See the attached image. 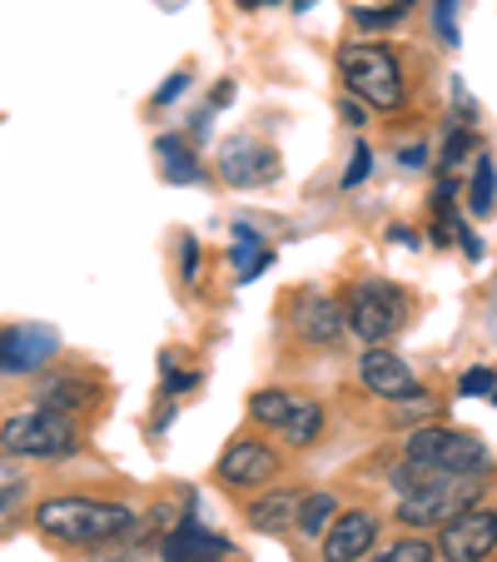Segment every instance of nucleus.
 <instances>
[{
    "label": "nucleus",
    "mask_w": 497,
    "mask_h": 562,
    "mask_svg": "<svg viewBox=\"0 0 497 562\" xmlns=\"http://www.w3.org/2000/svg\"><path fill=\"white\" fill-rule=\"evenodd\" d=\"M35 528L55 542H80V548H100L115 542L135 528V513L125 503H95V498H50L35 508Z\"/></svg>",
    "instance_id": "nucleus-1"
},
{
    "label": "nucleus",
    "mask_w": 497,
    "mask_h": 562,
    "mask_svg": "<svg viewBox=\"0 0 497 562\" xmlns=\"http://www.w3.org/2000/svg\"><path fill=\"white\" fill-rule=\"evenodd\" d=\"M339 75L343 86L353 90L359 100L379 110H398L403 105V70H398V55L388 45H343L339 50Z\"/></svg>",
    "instance_id": "nucleus-2"
},
{
    "label": "nucleus",
    "mask_w": 497,
    "mask_h": 562,
    "mask_svg": "<svg viewBox=\"0 0 497 562\" xmlns=\"http://www.w3.org/2000/svg\"><path fill=\"white\" fill-rule=\"evenodd\" d=\"M0 448L15 458H70L80 448V434L75 424L60 414V408H25V414L5 418L0 428Z\"/></svg>",
    "instance_id": "nucleus-3"
},
{
    "label": "nucleus",
    "mask_w": 497,
    "mask_h": 562,
    "mask_svg": "<svg viewBox=\"0 0 497 562\" xmlns=\"http://www.w3.org/2000/svg\"><path fill=\"white\" fill-rule=\"evenodd\" d=\"M403 458L408 463H428L438 473H483L493 463L483 438L458 434V428H413L403 438Z\"/></svg>",
    "instance_id": "nucleus-4"
},
{
    "label": "nucleus",
    "mask_w": 497,
    "mask_h": 562,
    "mask_svg": "<svg viewBox=\"0 0 497 562\" xmlns=\"http://www.w3.org/2000/svg\"><path fill=\"white\" fill-rule=\"evenodd\" d=\"M477 498H483V477L477 473H443L423 493H408L398 503V522H408V528H443L458 513L473 508Z\"/></svg>",
    "instance_id": "nucleus-5"
},
{
    "label": "nucleus",
    "mask_w": 497,
    "mask_h": 562,
    "mask_svg": "<svg viewBox=\"0 0 497 562\" xmlns=\"http://www.w3.org/2000/svg\"><path fill=\"white\" fill-rule=\"evenodd\" d=\"M343 318H349V329L359 334V339L388 344L393 334L403 329V318H408V299H403L388 279H363V284L349 294Z\"/></svg>",
    "instance_id": "nucleus-6"
},
{
    "label": "nucleus",
    "mask_w": 497,
    "mask_h": 562,
    "mask_svg": "<svg viewBox=\"0 0 497 562\" xmlns=\"http://www.w3.org/2000/svg\"><path fill=\"white\" fill-rule=\"evenodd\" d=\"M497 548V513L493 508H467L458 513L453 522H443V532H438V552H443V562H487Z\"/></svg>",
    "instance_id": "nucleus-7"
},
{
    "label": "nucleus",
    "mask_w": 497,
    "mask_h": 562,
    "mask_svg": "<svg viewBox=\"0 0 497 562\" xmlns=\"http://www.w3.org/2000/svg\"><path fill=\"white\" fill-rule=\"evenodd\" d=\"M219 175L234 190H259L279 180V155L259 139H224L219 145Z\"/></svg>",
    "instance_id": "nucleus-8"
},
{
    "label": "nucleus",
    "mask_w": 497,
    "mask_h": 562,
    "mask_svg": "<svg viewBox=\"0 0 497 562\" xmlns=\"http://www.w3.org/2000/svg\"><path fill=\"white\" fill-rule=\"evenodd\" d=\"M60 334L41 329V324H11L0 329V373H35L55 359Z\"/></svg>",
    "instance_id": "nucleus-9"
},
{
    "label": "nucleus",
    "mask_w": 497,
    "mask_h": 562,
    "mask_svg": "<svg viewBox=\"0 0 497 562\" xmlns=\"http://www.w3.org/2000/svg\"><path fill=\"white\" fill-rule=\"evenodd\" d=\"M359 379H363V389H369V393H379V398H393V404L423 398V389H418L413 369L398 359V353L383 349V344H369V353L359 359Z\"/></svg>",
    "instance_id": "nucleus-10"
},
{
    "label": "nucleus",
    "mask_w": 497,
    "mask_h": 562,
    "mask_svg": "<svg viewBox=\"0 0 497 562\" xmlns=\"http://www.w3.org/2000/svg\"><path fill=\"white\" fill-rule=\"evenodd\" d=\"M279 453L269 443H259V438H239V443H229V453L219 458V477L229 483V488H255V483H269V477H279Z\"/></svg>",
    "instance_id": "nucleus-11"
},
{
    "label": "nucleus",
    "mask_w": 497,
    "mask_h": 562,
    "mask_svg": "<svg viewBox=\"0 0 497 562\" xmlns=\"http://www.w3.org/2000/svg\"><path fill=\"white\" fill-rule=\"evenodd\" d=\"M373 538H379V518H369V513H343V518L334 522V532L324 538V562H359V558H369Z\"/></svg>",
    "instance_id": "nucleus-12"
},
{
    "label": "nucleus",
    "mask_w": 497,
    "mask_h": 562,
    "mask_svg": "<svg viewBox=\"0 0 497 562\" xmlns=\"http://www.w3.org/2000/svg\"><path fill=\"white\" fill-rule=\"evenodd\" d=\"M229 552H234V542L219 538V532H204L200 522H180L165 538V562H224Z\"/></svg>",
    "instance_id": "nucleus-13"
},
{
    "label": "nucleus",
    "mask_w": 497,
    "mask_h": 562,
    "mask_svg": "<svg viewBox=\"0 0 497 562\" xmlns=\"http://www.w3.org/2000/svg\"><path fill=\"white\" fill-rule=\"evenodd\" d=\"M294 324L308 344H339L343 308H339V299H328V294H304L294 308Z\"/></svg>",
    "instance_id": "nucleus-14"
},
{
    "label": "nucleus",
    "mask_w": 497,
    "mask_h": 562,
    "mask_svg": "<svg viewBox=\"0 0 497 562\" xmlns=\"http://www.w3.org/2000/svg\"><path fill=\"white\" fill-rule=\"evenodd\" d=\"M298 493H269V498H259L255 508H249V522H255L259 532H284L289 522H298Z\"/></svg>",
    "instance_id": "nucleus-15"
},
{
    "label": "nucleus",
    "mask_w": 497,
    "mask_h": 562,
    "mask_svg": "<svg viewBox=\"0 0 497 562\" xmlns=\"http://www.w3.org/2000/svg\"><path fill=\"white\" fill-rule=\"evenodd\" d=\"M269 269V249L259 245V234L249 229V224H234V274L249 284V279H259Z\"/></svg>",
    "instance_id": "nucleus-16"
},
{
    "label": "nucleus",
    "mask_w": 497,
    "mask_h": 562,
    "mask_svg": "<svg viewBox=\"0 0 497 562\" xmlns=\"http://www.w3.org/2000/svg\"><path fill=\"white\" fill-rule=\"evenodd\" d=\"M155 155L165 159V180H174V184H194V180H200V159H194V149L184 145V139L165 135L155 145Z\"/></svg>",
    "instance_id": "nucleus-17"
},
{
    "label": "nucleus",
    "mask_w": 497,
    "mask_h": 562,
    "mask_svg": "<svg viewBox=\"0 0 497 562\" xmlns=\"http://www.w3.org/2000/svg\"><path fill=\"white\" fill-rule=\"evenodd\" d=\"M90 398H95V383L90 379H55L41 389V404L45 408H60V414H70V408H86Z\"/></svg>",
    "instance_id": "nucleus-18"
},
{
    "label": "nucleus",
    "mask_w": 497,
    "mask_h": 562,
    "mask_svg": "<svg viewBox=\"0 0 497 562\" xmlns=\"http://www.w3.org/2000/svg\"><path fill=\"white\" fill-rule=\"evenodd\" d=\"M294 408H298V393H289V389H264V393L249 398V414H255L259 424H269V428H284Z\"/></svg>",
    "instance_id": "nucleus-19"
},
{
    "label": "nucleus",
    "mask_w": 497,
    "mask_h": 562,
    "mask_svg": "<svg viewBox=\"0 0 497 562\" xmlns=\"http://www.w3.org/2000/svg\"><path fill=\"white\" fill-rule=\"evenodd\" d=\"M284 434H289V443H294V448L314 443V438L324 434V408H318L314 398H298V408H294V414H289Z\"/></svg>",
    "instance_id": "nucleus-20"
},
{
    "label": "nucleus",
    "mask_w": 497,
    "mask_h": 562,
    "mask_svg": "<svg viewBox=\"0 0 497 562\" xmlns=\"http://www.w3.org/2000/svg\"><path fill=\"white\" fill-rule=\"evenodd\" d=\"M334 513H339V503H334V493H308L304 503H298V528L308 532V538H318V532L334 522Z\"/></svg>",
    "instance_id": "nucleus-21"
},
{
    "label": "nucleus",
    "mask_w": 497,
    "mask_h": 562,
    "mask_svg": "<svg viewBox=\"0 0 497 562\" xmlns=\"http://www.w3.org/2000/svg\"><path fill=\"white\" fill-rule=\"evenodd\" d=\"M467 204H473V214H493V204H497V170H493V159H477V165H473V190H467Z\"/></svg>",
    "instance_id": "nucleus-22"
},
{
    "label": "nucleus",
    "mask_w": 497,
    "mask_h": 562,
    "mask_svg": "<svg viewBox=\"0 0 497 562\" xmlns=\"http://www.w3.org/2000/svg\"><path fill=\"white\" fill-rule=\"evenodd\" d=\"M438 468H428V463H408V458H403V468H393V488L403 493V498H408V493H423L428 483H438Z\"/></svg>",
    "instance_id": "nucleus-23"
},
{
    "label": "nucleus",
    "mask_w": 497,
    "mask_h": 562,
    "mask_svg": "<svg viewBox=\"0 0 497 562\" xmlns=\"http://www.w3.org/2000/svg\"><path fill=\"white\" fill-rule=\"evenodd\" d=\"M433 558H438V552L428 548L423 538H403V542H393L383 558H369V562H433Z\"/></svg>",
    "instance_id": "nucleus-24"
},
{
    "label": "nucleus",
    "mask_w": 497,
    "mask_h": 562,
    "mask_svg": "<svg viewBox=\"0 0 497 562\" xmlns=\"http://www.w3.org/2000/svg\"><path fill=\"white\" fill-rule=\"evenodd\" d=\"M493 389H497V373L493 369H467L463 383H458V393H463V398H483V393H493Z\"/></svg>",
    "instance_id": "nucleus-25"
},
{
    "label": "nucleus",
    "mask_w": 497,
    "mask_h": 562,
    "mask_svg": "<svg viewBox=\"0 0 497 562\" xmlns=\"http://www.w3.org/2000/svg\"><path fill=\"white\" fill-rule=\"evenodd\" d=\"M21 493H25V477H15V473H5V468H0V518L21 503Z\"/></svg>",
    "instance_id": "nucleus-26"
},
{
    "label": "nucleus",
    "mask_w": 497,
    "mask_h": 562,
    "mask_svg": "<svg viewBox=\"0 0 497 562\" xmlns=\"http://www.w3.org/2000/svg\"><path fill=\"white\" fill-rule=\"evenodd\" d=\"M184 90H190V75L184 70H174L170 80H165V86H159V95H155V105H170V100H180Z\"/></svg>",
    "instance_id": "nucleus-27"
},
{
    "label": "nucleus",
    "mask_w": 497,
    "mask_h": 562,
    "mask_svg": "<svg viewBox=\"0 0 497 562\" xmlns=\"http://www.w3.org/2000/svg\"><path fill=\"white\" fill-rule=\"evenodd\" d=\"M369 165H373V155H369V145H359L353 149V165H349V175H343V184H363V175H369Z\"/></svg>",
    "instance_id": "nucleus-28"
},
{
    "label": "nucleus",
    "mask_w": 497,
    "mask_h": 562,
    "mask_svg": "<svg viewBox=\"0 0 497 562\" xmlns=\"http://www.w3.org/2000/svg\"><path fill=\"white\" fill-rule=\"evenodd\" d=\"M453 5L458 0H438V35H443L448 45H458V25H453Z\"/></svg>",
    "instance_id": "nucleus-29"
},
{
    "label": "nucleus",
    "mask_w": 497,
    "mask_h": 562,
    "mask_svg": "<svg viewBox=\"0 0 497 562\" xmlns=\"http://www.w3.org/2000/svg\"><path fill=\"white\" fill-rule=\"evenodd\" d=\"M403 11H359V25H393Z\"/></svg>",
    "instance_id": "nucleus-30"
},
{
    "label": "nucleus",
    "mask_w": 497,
    "mask_h": 562,
    "mask_svg": "<svg viewBox=\"0 0 497 562\" xmlns=\"http://www.w3.org/2000/svg\"><path fill=\"white\" fill-rule=\"evenodd\" d=\"M467 149H473V135H453V139H448V159H453V165L467 155Z\"/></svg>",
    "instance_id": "nucleus-31"
},
{
    "label": "nucleus",
    "mask_w": 497,
    "mask_h": 562,
    "mask_svg": "<svg viewBox=\"0 0 497 562\" xmlns=\"http://www.w3.org/2000/svg\"><path fill=\"white\" fill-rule=\"evenodd\" d=\"M194 269H200V249H194V239H184V279H194Z\"/></svg>",
    "instance_id": "nucleus-32"
},
{
    "label": "nucleus",
    "mask_w": 497,
    "mask_h": 562,
    "mask_svg": "<svg viewBox=\"0 0 497 562\" xmlns=\"http://www.w3.org/2000/svg\"><path fill=\"white\" fill-rule=\"evenodd\" d=\"M423 159H428V149H423V145H418V149H413V145L403 149V165H408V170H418V165H423Z\"/></svg>",
    "instance_id": "nucleus-33"
},
{
    "label": "nucleus",
    "mask_w": 497,
    "mask_h": 562,
    "mask_svg": "<svg viewBox=\"0 0 497 562\" xmlns=\"http://www.w3.org/2000/svg\"><path fill=\"white\" fill-rule=\"evenodd\" d=\"M229 100H234V86H229V80H224V86H214V105H229Z\"/></svg>",
    "instance_id": "nucleus-34"
},
{
    "label": "nucleus",
    "mask_w": 497,
    "mask_h": 562,
    "mask_svg": "<svg viewBox=\"0 0 497 562\" xmlns=\"http://www.w3.org/2000/svg\"><path fill=\"white\" fill-rule=\"evenodd\" d=\"M343 120H349V125H363V110L353 105V100H343Z\"/></svg>",
    "instance_id": "nucleus-35"
},
{
    "label": "nucleus",
    "mask_w": 497,
    "mask_h": 562,
    "mask_svg": "<svg viewBox=\"0 0 497 562\" xmlns=\"http://www.w3.org/2000/svg\"><path fill=\"white\" fill-rule=\"evenodd\" d=\"M318 0H294V11H314Z\"/></svg>",
    "instance_id": "nucleus-36"
},
{
    "label": "nucleus",
    "mask_w": 497,
    "mask_h": 562,
    "mask_svg": "<svg viewBox=\"0 0 497 562\" xmlns=\"http://www.w3.org/2000/svg\"><path fill=\"white\" fill-rule=\"evenodd\" d=\"M239 5H244V11H255V5H269V0H239Z\"/></svg>",
    "instance_id": "nucleus-37"
},
{
    "label": "nucleus",
    "mask_w": 497,
    "mask_h": 562,
    "mask_svg": "<svg viewBox=\"0 0 497 562\" xmlns=\"http://www.w3.org/2000/svg\"><path fill=\"white\" fill-rule=\"evenodd\" d=\"M403 5H413V0H393V11H403Z\"/></svg>",
    "instance_id": "nucleus-38"
}]
</instances>
